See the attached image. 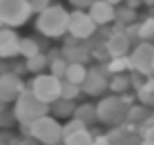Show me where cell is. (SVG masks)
<instances>
[{"label": "cell", "mask_w": 154, "mask_h": 145, "mask_svg": "<svg viewBox=\"0 0 154 145\" xmlns=\"http://www.w3.org/2000/svg\"><path fill=\"white\" fill-rule=\"evenodd\" d=\"M36 29L45 38H63L69 31V11L63 5H49L36 16Z\"/></svg>", "instance_id": "cell-1"}, {"label": "cell", "mask_w": 154, "mask_h": 145, "mask_svg": "<svg viewBox=\"0 0 154 145\" xmlns=\"http://www.w3.org/2000/svg\"><path fill=\"white\" fill-rule=\"evenodd\" d=\"M49 112H51V105L40 100L31 89H25L18 96V100L14 103V114L20 125H31L34 121H38L40 116L49 114Z\"/></svg>", "instance_id": "cell-2"}, {"label": "cell", "mask_w": 154, "mask_h": 145, "mask_svg": "<svg viewBox=\"0 0 154 145\" xmlns=\"http://www.w3.org/2000/svg\"><path fill=\"white\" fill-rule=\"evenodd\" d=\"M34 14L31 0H0V20L5 27H18L27 25V20Z\"/></svg>", "instance_id": "cell-3"}, {"label": "cell", "mask_w": 154, "mask_h": 145, "mask_svg": "<svg viewBox=\"0 0 154 145\" xmlns=\"http://www.w3.org/2000/svg\"><path fill=\"white\" fill-rule=\"evenodd\" d=\"M127 110H130V105L123 103V98H121V94H114V96H105V98L98 100L96 105V112H98V121L105 123V125H123L127 121Z\"/></svg>", "instance_id": "cell-4"}, {"label": "cell", "mask_w": 154, "mask_h": 145, "mask_svg": "<svg viewBox=\"0 0 154 145\" xmlns=\"http://www.w3.org/2000/svg\"><path fill=\"white\" fill-rule=\"evenodd\" d=\"M31 136L34 138H38V141L42 145H56V143H60V141H65V132H63V125L56 121V116L54 114H45V116H40L38 121H34L31 123Z\"/></svg>", "instance_id": "cell-5"}, {"label": "cell", "mask_w": 154, "mask_h": 145, "mask_svg": "<svg viewBox=\"0 0 154 145\" xmlns=\"http://www.w3.org/2000/svg\"><path fill=\"white\" fill-rule=\"evenodd\" d=\"M31 92L38 96L40 100H45V103H54V100L60 98V89H63V78L54 76V74H36L34 80H31Z\"/></svg>", "instance_id": "cell-6"}, {"label": "cell", "mask_w": 154, "mask_h": 145, "mask_svg": "<svg viewBox=\"0 0 154 145\" xmlns=\"http://www.w3.org/2000/svg\"><path fill=\"white\" fill-rule=\"evenodd\" d=\"M132 69L141 72L143 76H152L154 74V45L152 40H141L139 45L132 47L130 51Z\"/></svg>", "instance_id": "cell-7"}, {"label": "cell", "mask_w": 154, "mask_h": 145, "mask_svg": "<svg viewBox=\"0 0 154 145\" xmlns=\"http://www.w3.org/2000/svg\"><path fill=\"white\" fill-rule=\"evenodd\" d=\"M96 29H98V25L94 23V18L89 16L87 9L69 11V31H67L69 36H74L78 40H89L96 34Z\"/></svg>", "instance_id": "cell-8"}, {"label": "cell", "mask_w": 154, "mask_h": 145, "mask_svg": "<svg viewBox=\"0 0 154 145\" xmlns=\"http://www.w3.org/2000/svg\"><path fill=\"white\" fill-rule=\"evenodd\" d=\"M25 83L23 78H20V74L16 72H2L0 74V98L5 100V103H16L18 100V96L25 92Z\"/></svg>", "instance_id": "cell-9"}, {"label": "cell", "mask_w": 154, "mask_h": 145, "mask_svg": "<svg viewBox=\"0 0 154 145\" xmlns=\"http://www.w3.org/2000/svg\"><path fill=\"white\" fill-rule=\"evenodd\" d=\"M107 138H109V145H143V134L139 136L130 121H125L123 125H116L107 134Z\"/></svg>", "instance_id": "cell-10"}, {"label": "cell", "mask_w": 154, "mask_h": 145, "mask_svg": "<svg viewBox=\"0 0 154 145\" xmlns=\"http://www.w3.org/2000/svg\"><path fill=\"white\" fill-rule=\"evenodd\" d=\"M20 40L14 27H0V58L20 56Z\"/></svg>", "instance_id": "cell-11"}, {"label": "cell", "mask_w": 154, "mask_h": 145, "mask_svg": "<svg viewBox=\"0 0 154 145\" xmlns=\"http://www.w3.org/2000/svg\"><path fill=\"white\" fill-rule=\"evenodd\" d=\"M105 72L107 69H98V67H89L87 78L83 83V94L87 96H100L105 89L109 87V80L105 78Z\"/></svg>", "instance_id": "cell-12"}, {"label": "cell", "mask_w": 154, "mask_h": 145, "mask_svg": "<svg viewBox=\"0 0 154 145\" xmlns=\"http://www.w3.org/2000/svg\"><path fill=\"white\" fill-rule=\"evenodd\" d=\"M87 11H89V16L94 18V23L98 27H107L116 20V5L107 2V0H96V2H92V7H89Z\"/></svg>", "instance_id": "cell-13"}, {"label": "cell", "mask_w": 154, "mask_h": 145, "mask_svg": "<svg viewBox=\"0 0 154 145\" xmlns=\"http://www.w3.org/2000/svg\"><path fill=\"white\" fill-rule=\"evenodd\" d=\"M105 45H107L112 58L114 56H130V51H132V38L125 31H109Z\"/></svg>", "instance_id": "cell-14"}, {"label": "cell", "mask_w": 154, "mask_h": 145, "mask_svg": "<svg viewBox=\"0 0 154 145\" xmlns=\"http://www.w3.org/2000/svg\"><path fill=\"white\" fill-rule=\"evenodd\" d=\"M81 42H78V45L63 47V56H65L69 63H85V65H87L89 58H92V47H85V45H81Z\"/></svg>", "instance_id": "cell-15"}, {"label": "cell", "mask_w": 154, "mask_h": 145, "mask_svg": "<svg viewBox=\"0 0 154 145\" xmlns=\"http://www.w3.org/2000/svg\"><path fill=\"white\" fill-rule=\"evenodd\" d=\"M74 112H76V103L69 98H58L51 103V114L56 119H72Z\"/></svg>", "instance_id": "cell-16"}, {"label": "cell", "mask_w": 154, "mask_h": 145, "mask_svg": "<svg viewBox=\"0 0 154 145\" xmlns=\"http://www.w3.org/2000/svg\"><path fill=\"white\" fill-rule=\"evenodd\" d=\"M136 100L147 107H154V76H147L143 85L136 89Z\"/></svg>", "instance_id": "cell-17"}, {"label": "cell", "mask_w": 154, "mask_h": 145, "mask_svg": "<svg viewBox=\"0 0 154 145\" xmlns=\"http://www.w3.org/2000/svg\"><path fill=\"white\" fill-rule=\"evenodd\" d=\"M87 72L89 69L85 67V63H69V65H67V72H65V78L83 87L85 78H87Z\"/></svg>", "instance_id": "cell-18"}, {"label": "cell", "mask_w": 154, "mask_h": 145, "mask_svg": "<svg viewBox=\"0 0 154 145\" xmlns=\"http://www.w3.org/2000/svg\"><path fill=\"white\" fill-rule=\"evenodd\" d=\"M105 69L109 74H125V72H132V60L130 56H114L105 63Z\"/></svg>", "instance_id": "cell-19"}, {"label": "cell", "mask_w": 154, "mask_h": 145, "mask_svg": "<svg viewBox=\"0 0 154 145\" xmlns=\"http://www.w3.org/2000/svg\"><path fill=\"white\" fill-rule=\"evenodd\" d=\"M76 119H81L85 125H92V123L98 121V112H96V105L92 103H83V105H76V112H74Z\"/></svg>", "instance_id": "cell-20"}, {"label": "cell", "mask_w": 154, "mask_h": 145, "mask_svg": "<svg viewBox=\"0 0 154 145\" xmlns=\"http://www.w3.org/2000/svg\"><path fill=\"white\" fill-rule=\"evenodd\" d=\"M132 87V78L127 74H112V80H109V89L114 94H125L130 92Z\"/></svg>", "instance_id": "cell-21"}, {"label": "cell", "mask_w": 154, "mask_h": 145, "mask_svg": "<svg viewBox=\"0 0 154 145\" xmlns=\"http://www.w3.org/2000/svg\"><path fill=\"white\" fill-rule=\"evenodd\" d=\"M49 56H45V54H38V56H34V58H27V72H31L36 76V74H42L47 67H49Z\"/></svg>", "instance_id": "cell-22"}, {"label": "cell", "mask_w": 154, "mask_h": 145, "mask_svg": "<svg viewBox=\"0 0 154 145\" xmlns=\"http://www.w3.org/2000/svg\"><path fill=\"white\" fill-rule=\"evenodd\" d=\"M116 23H121L125 27L136 23V9L130 7V5H116Z\"/></svg>", "instance_id": "cell-23"}, {"label": "cell", "mask_w": 154, "mask_h": 145, "mask_svg": "<svg viewBox=\"0 0 154 145\" xmlns=\"http://www.w3.org/2000/svg\"><path fill=\"white\" fill-rule=\"evenodd\" d=\"M147 116H150V107L143 105V103L130 105V110H127V121H130V123H143Z\"/></svg>", "instance_id": "cell-24"}, {"label": "cell", "mask_w": 154, "mask_h": 145, "mask_svg": "<svg viewBox=\"0 0 154 145\" xmlns=\"http://www.w3.org/2000/svg\"><path fill=\"white\" fill-rule=\"evenodd\" d=\"M65 143L67 145H94V136L89 134L87 127H85L81 132H74L69 136H65Z\"/></svg>", "instance_id": "cell-25"}, {"label": "cell", "mask_w": 154, "mask_h": 145, "mask_svg": "<svg viewBox=\"0 0 154 145\" xmlns=\"http://www.w3.org/2000/svg\"><path fill=\"white\" fill-rule=\"evenodd\" d=\"M38 54H40V45L34 38H23V40H20V56H23L25 60L38 56Z\"/></svg>", "instance_id": "cell-26"}, {"label": "cell", "mask_w": 154, "mask_h": 145, "mask_svg": "<svg viewBox=\"0 0 154 145\" xmlns=\"http://www.w3.org/2000/svg\"><path fill=\"white\" fill-rule=\"evenodd\" d=\"M83 87L76 83H72V80L63 78V89H60V98H69V100H76L78 96H81Z\"/></svg>", "instance_id": "cell-27"}, {"label": "cell", "mask_w": 154, "mask_h": 145, "mask_svg": "<svg viewBox=\"0 0 154 145\" xmlns=\"http://www.w3.org/2000/svg\"><path fill=\"white\" fill-rule=\"evenodd\" d=\"M67 65H69V60H67L65 56H56V58H51V63H49V72L54 74V76L58 78H65V72H67Z\"/></svg>", "instance_id": "cell-28"}, {"label": "cell", "mask_w": 154, "mask_h": 145, "mask_svg": "<svg viewBox=\"0 0 154 145\" xmlns=\"http://www.w3.org/2000/svg\"><path fill=\"white\" fill-rule=\"evenodd\" d=\"M85 123L81 121V119H76V116H72L69 121L63 125V132H65V136H69V134H74V132H81V130H85Z\"/></svg>", "instance_id": "cell-29"}, {"label": "cell", "mask_w": 154, "mask_h": 145, "mask_svg": "<svg viewBox=\"0 0 154 145\" xmlns=\"http://www.w3.org/2000/svg\"><path fill=\"white\" fill-rule=\"evenodd\" d=\"M14 123H18V119H16L14 112H7V110L0 112V130H11Z\"/></svg>", "instance_id": "cell-30"}, {"label": "cell", "mask_w": 154, "mask_h": 145, "mask_svg": "<svg viewBox=\"0 0 154 145\" xmlns=\"http://www.w3.org/2000/svg\"><path fill=\"white\" fill-rule=\"evenodd\" d=\"M92 2H96V0H69V5L74 9H89Z\"/></svg>", "instance_id": "cell-31"}, {"label": "cell", "mask_w": 154, "mask_h": 145, "mask_svg": "<svg viewBox=\"0 0 154 145\" xmlns=\"http://www.w3.org/2000/svg\"><path fill=\"white\" fill-rule=\"evenodd\" d=\"M125 34L130 36L132 40H134V38H136V40H141V38H139V23H132V25H127V27H125Z\"/></svg>", "instance_id": "cell-32"}, {"label": "cell", "mask_w": 154, "mask_h": 145, "mask_svg": "<svg viewBox=\"0 0 154 145\" xmlns=\"http://www.w3.org/2000/svg\"><path fill=\"white\" fill-rule=\"evenodd\" d=\"M31 7H34L36 14H40V11H45V9L49 7V0H31Z\"/></svg>", "instance_id": "cell-33"}, {"label": "cell", "mask_w": 154, "mask_h": 145, "mask_svg": "<svg viewBox=\"0 0 154 145\" xmlns=\"http://www.w3.org/2000/svg\"><path fill=\"white\" fill-rule=\"evenodd\" d=\"M16 145H42V143L38 141V138H34V136H23Z\"/></svg>", "instance_id": "cell-34"}, {"label": "cell", "mask_w": 154, "mask_h": 145, "mask_svg": "<svg viewBox=\"0 0 154 145\" xmlns=\"http://www.w3.org/2000/svg\"><path fill=\"white\" fill-rule=\"evenodd\" d=\"M143 141H147V143H154V125L152 127H147V130H143Z\"/></svg>", "instance_id": "cell-35"}, {"label": "cell", "mask_w": 154, "mask_h": 145, "mask_svg": "<svg viewBox=\"0 0 154 145\" xmlns=\"http://www.w3.org/2000/svg\"><path fill=\"white\" fill-rule=\"evenodd\" d=\"M2 110H7V103H5V100L0 98V112H2Z\"/></svg>", "instance_id": "cell-36"}, {"label": "cell", "mask_w": 154, "mask_h": 145, "mask_svg": "<svg viewBox=\"0 0 154 145\" xmlns=\"http://www.w3.org/2000/svg\"><path fill=\"white\" fill-rule=\"evenodd\" d=\"M107 2H112V5H123L125 0H107Z\"/></svg>", "instance_id": "cell-37"}, {"label": "cell", "mask_w": 154, "mask_h": 145, "mask_svg": "<svg viewBox=\"0 0 154 145\" xmlns=\"http://www.w3.org/2000/svg\"><path fill=\"white\" fill-rule=\"evenodd\" d=\"M0 27H5V25H2V20H0Z\"/></svg>", "instance_id": "cell-38"}, {"label": "cell", "mask_w": 154, "mask_h": 145, "mask_svg": "<svg viewBox=\"0 0 154 145\" xmlns=\"http://www.w3.org/2000/svg\"><path fill=\"white\" fill-rule=\"evenodd\" d=\"M0 145H5V143H0Z\"/></svg>", "instance_id": "cell-39"}, {"label": "cell", "mask_w": 154, "mask_h": 145, "mask_svg": "<svg viewBox=\"0 0 154 145\" xmlns=\"http://www.w3.org/2000/svg\"><path fill=\"white\" fill-rule=\"evenodd\" d=\"M150 145H154V143H150Z\"/></svg>", "instance_id": "cell-40"}]
</instances>
